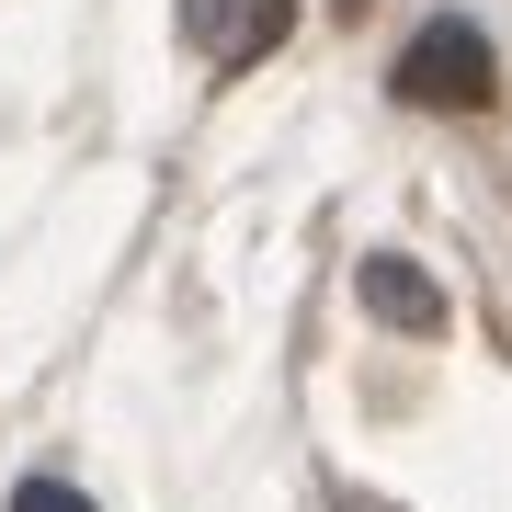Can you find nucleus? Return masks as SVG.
Instances as JSON below:
<instances>
[{
  "mask_svg": "<svg viewBox=\"0 0 512 512\" xmlns=\"http://www.w3.org/2000/svg\"><path fill=\"white\" fill-rule=\"evenodd\" d=\"M399 92L433 103V114H478V103L501 92V57H490V35H478L467 12H433L410 35V57H399Z\"/></svg>",
  "mask_w": 512,
  "mask_h": 512,
  "instance_id": "nucleus-1",
  "label": "nucleus"
},
{
  "mask_svg": "<svg viewBox=\"0 0 512 512\" xmlns=\"http://www.w3.org/2000/svg\"><path fill=\"white\" fill-rule=\"evenodd\" d=\"M353 285H365V308H376L387 330H410V342H433V330H444V285L421 274V262H399V251H376Z\"/></svg>",
  "mask_w": 512,
  "mask_h": 512,
  "instance_id": "nucleus-3",
  "label": "nucleus"
},
{
  "mask_svg": "<svg viewBox=\"0 0 512 512\" xmlns=\"http://www.w3.org/2000/svg\"><path fill=\"white\" fill-rule=\"evenodd\" d=\"M12 512H92V501H80L69 478H23V490H12Z\"/></svg>",
  "mask_w": 512,
  "mask_h": 512,
  "instance_id": "nucleus-4",
  "label": "nucleus"
},
{
  "mask_svg": "<svg viewBox=\"0 0 512 512\" xmlns=\"http://www.w3.org/2000/svg\"><path fill=\"white\" fill-rule=\"evenodd\" d=\"M183 23L217 69H251V57H274L296 35V0H183Z\"/></svg>",
  "mask_w": 512,
  "mask_h": 512,
  "instance_id": "nucleus-2",
  "label": "nucleus"
}]
</instances>
